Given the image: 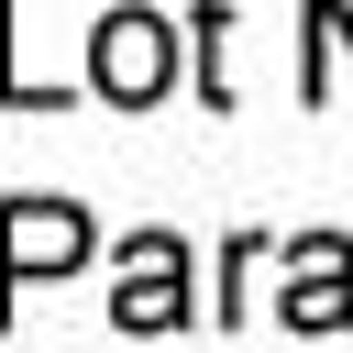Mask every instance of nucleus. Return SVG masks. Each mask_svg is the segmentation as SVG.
<instances>
[{
	"label": "nucleus",
	"instance_id": "2",
	"mask_svg": "<svg viewBox=\"0 0 353 353\" xmlns=\"http://www.w3.org/2000/svg\"><path fill=\"white\" fill-rule=\"evenodd\" d=\"M88 243H99L88 210H66V199H0V331H11V298H22L33 276L88 265Z\"/></svg>",
	"mask_w": 353,
	"mask_h": 353
},
{
	"label": "nucleus",
	"instance_id": "1",
	"mask_svg": "<svg viewBox=\"0 0 353 353\" xmlns=\"http://www.w3.org/2000/svg\"><path fill=\"white\" fill-rule=\"evenodd\" d=\"M88 88H99L110 110H154V99L176 88V22L143 11V0L99 11V22H88Z\"/></svg>",
	"mask_w": 353,
	"mask_h": 353
},
{
	"label": "nucleus",
	"instance_id": "5",
	"mask_svg": "<svg viewBox=\"0 0 353 353\" xmlns=\"http://www.w3.org/2000/svg\"><path fill=\"white\" fill-rule=\"evenodd\" d=\"M77 88L55 77H22V33H11V0H0V110H66Z\"/></svg>",
	"mask_w": 353,
	"mask_h": 353
},
{
	"label": "nucleus",
	"instance_id": "8",
	"mask_svg": "<svg viewBox=\"0 0 353 353\" xmlns=\"http://www.w3.org/2000/svg\"><path fill=\"white\" fill-rule=\"evenodd\" d=\"M221 33H232V0H199V99H210V110L232 99V77H221Z\"/></svg>",
	"mask_w": 353,
	"mask_h": 353
},
{
	"label": "nucleus",
	"instance_id": "6",
	"mask_svg": "<svg viewBox=\"0 0 353 353\" xmlns=\"http://www.w3.org/2000/svg\"><path fill=\"white\" fill-rule=\"evenodd\" d=\"M309 11V66H298V99H331V44H353V11L342 0H298Z\"/></svg>",
	"mask_w": 353,
	"mask_h": 353
},
{
	"label": "nucleus",
	"instance_id": "7",
	"mask_svg": "<svg viewBox=\"0 0 353 353\" xmlns=\"http://www.w3.org/2000/svg\"><path fill=\"white\" fill-rule=\"evenodd\" d=\"M254 276H265V232H243V243L221 254V298H210V320H243V309H254Z\"/></svg>",
	"mask_w": 353,
	"mask_h": 353
},
{
	"label": "nucleus",
	"instance_id": "3",
	"mask_svg": "<svg viewBox=\"0 0 353 353\" xmlns=\"http://www.w3.org/2000/svg\"><path fill=\"white\" fill-rule=\"evenodd\" d=\"M110 320H121L132 342H154V331L199 320V276H188V243H176V232H132V243H121V287H110Z\"/></svg>",
	"mask_w": 353,
	"mask_h": 353
},
{
	"label": "nucleus",
	"instance_id": "4",
	"mask_svg": "<svg viewBox=\"0 0 353 353\" xmlns=\"http://www.w3.org/2000/svg\"><path fill=\"white\" fill-rule=\"evenodd\" d=\"M287 331H353V243L342 232H309L287 243V298H276Z\"/></svg>",
	"mask_w": 353,
	"mask_h": 353
}]
</instances>
